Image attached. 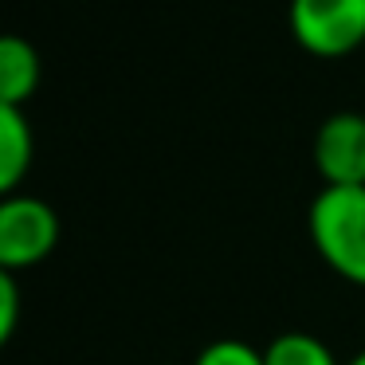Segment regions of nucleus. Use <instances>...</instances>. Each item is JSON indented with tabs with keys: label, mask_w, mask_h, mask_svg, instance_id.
Wrapping results in <instances>:
<instances>
[{
	"label": "nucleus",
	"mask_w": 365,
	"mask_h": 365,
	"mask_svg": "<svg viewBox=\"0 0 365 365\" xmlns=\"http://www.w3.org/2000/svg\"><path fill=\"white\" fill-rule=\"evenodd\" d=\"M307 228L326 267L346 283L365 287V185L361 189L322 185V192L310 200Z\"/></svg>",
	"instance_id": "1"
},
{
	"label": "nucleus",
	"mask_w": 365,
	"mask_h": 365,
	"mask_svg": "<svg viewBox=\"0 0 365 365\" xmlns=\"http://www.w3.org/2000/svg\"><path fill=\"white\" fill-rule=\"evenodd\" d=\"M59 244V216L40 197H4L0 205V271H28Z\"/></svg>",
	"instance_id": "2"
},
{
	"label": "nucleus",
	"mask_w": 365,
	"mask_h": 365,
	"mask_svg": "<svg viewBox=\"0 0 365 365\" xmlns=\"http://www.w3.org/2000/svg\"><path fill=\"white\" fill-rule=\"evenodd\" d=\"M291 32L310 56H349L365 43V0H291Z\"/></svg>",
	"instance_id": "3"
},
{
	"label": "nucleus",
	"mask_w": 365,
	"mask_h": 365,
	"mask_svg": "<svg viewBox=\"0 0 365 365\" xmlns=\"http://www.w3.org/2000/svg\"><path fill=\"white\" fill-rule=\"evenodd\" d=\"M314 165L330 189H361L365 185V114L341 110L318 126Z\"/></svg>",
	"instance_id": "4"
},
{
	"label": "nucleus",
	"mask_w": 365,
	"mask_h": 365,
	"mask_svg": "<svg viewBox=\"0 0 365 365\" xmlns=\"http://www.w3.org/2000/svg\"><path fill=\"white\" fill-rule=\"evenodd\" d=\"M32 153H36L32 122L24 118L20 106H0V189L9 197L32 169Z\"/></svg>",
	"instance_id": "5"
},
{
	"label": "nucleus",
	"mask_w": 365,
	"mask_h": 365,
	"mask_svg": "<svg viewBox=\"0 0 365 365\" xmlns=\"http://www.w3.org/2000/svg\"><path fill=\"white\" fill-rule=\"evenodd\" d=\"M40 87V56L28 40H0V106H24Z\"/></svg>",
	"instance_id": "6"
},
{
	"label": "nucleus",
	"mask_w": 365,
	"mask_h": 365,
	"mask_svg": "<svg viewBox=\"0 0 365 365\" xmlns=\"http://www.w3.org/2000/svg\"><path fill=\"white\" fill-rule=\"evenodd\" d=\"M263 357H267V365H341L322 338L302 334V330L271 338V346L263 349Z\"/></svg>",
	"instance_id": "7"
},
{
	"label": "nucleus",
	"mask_w": 365,
	"mask_h": 365,
	"mask_svg": "<svg viewBox=\"0 0 365 365\" xmlns=\"http://www.w3.org/2000/svg\"><path fill=\"white\" fill-rule=\"evenodd\" d=\"M192 365H267V357H263V349L247 346L240 338H220L200 349Z\"/></svg>",
	"instance_id": "8"
},
{
	"label": "nucleus",
	"mask_w": 365,
	"mask_h": 365,
	"mask_svg": "<svg viewBox=\"0 0 365 365\" xmlns=\"http://www.w3.org/2000/svg\"><path fill=\"white\" fill-rule=\"evenodd\" d=\"M20 318V287L12 271H0V341H9Z\"/></svg>",
	"instance_id": "9"
},
{
	"label": "nucleus",
	"mask_w": 365,
	"mask_h": 365,
	"mask_svg": "<svg viewBox=\"0 0 365 365\" xmlns=\"http://www.w3.org/2000/svg\"><path fill=\"white\" fill-rule=\"evenodd\" d=\"M346 365H365V349H357V354L354 357H349V361Z\"/></svg>",
	"instance_id": "10"
}]
</instances>
